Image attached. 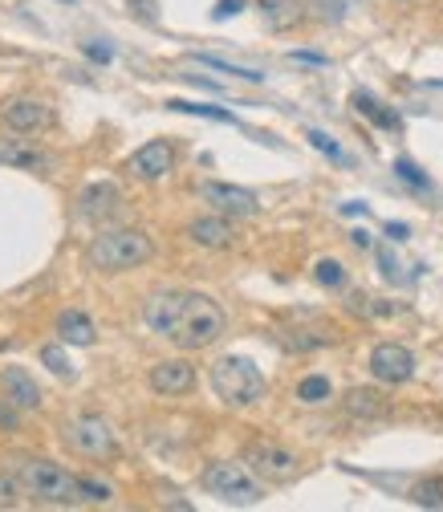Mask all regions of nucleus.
Returning <instances> with one entry per match:
<instances>
[{
	"label": "nucleus",
	"instance_id": "nucleus-36",
	"mask_svg": "<svg viewBox=\"0 0 443 512\" xmlns=\"http://www.w3.org/2000/svg\"><path fill=\"white\" fill-rule=\"evenodd\" d=\"M387 232H391V240H407V224H387Z\"/></svg>",
	"mask_w": 443,
	"mask_h": 512
},
{
	"label": "nucleus",
	"instance_id": "nucleus-12",
	"mask_svg": "<svg viewBox=\"0 0 443 512\" xmlns=\"http://www.w3.org/2000/svg\"><path fill=\"white\" fill-rule=\"evenodd\" d=\"M5 126L9 131H17V135H33V131H45V126L53 122V110H49V102H41V98H29V94H21V98H9L5 102Z\"/></svg>",
	"mask_w": 443,
	"mask_h": 512
},
{
	"label": "nucleus",
	"instance_id": "nucleus-2",
	"mask_svg": "<svg viewBox=\"0 0 443 512\" xmlns=\"http://www.w3.org/2000/svg\"><path fill=\"white\" fill-rule=\"evenodd\" d=\"M224 330H228V317H224V309L208 297V293H187L183 297V309H179V322H175V330H171V342L179 346V350H208V346H216L220 338H224Z\"/></svg>",
	"mask_w": 443,
	"mask_h": 512
},
{
	"label": "nucleus",
	"instance_id": "nucleus-34",
	"mask_svg": "<svg viewBox=\"0 0 443 512\" xmlns=\"http://www.w3.org/2000/svg\"><path fill=\"white\" fill-rule=\"evenodd\" d=\"M293 61H309V66H326V57H322V53H305V49H297V53H293Z\"/></svg>",
	"mask_w": 443,
	"mask_h": 512
},
{
	"label": "nucleus",
	"instance_id": "nucleus-6",
	"mask_svg": "<svg viewBox=\"0 0 443 512\" xmlns=\"http://www.w3.org/2000/svg\"><path fill=\"white\" fill-rule=\"evenodd\" d=\"M61 439H66L70 452L86 456V460H110L118 452V435L102 415H78L61 427Z\"/></svg>",
	"mask_w": 443,
	"mask_h": 512
},
{
	"label": "nucleus",
	"instance_id": "nucleus-15",
	"mask_svg": "<svg viewBox=\"0 0 443 512\" xmlns=\"http://www.w3.org/2000/svg\"><path fill=\"white\" fill-rule=\"evenodd\" d=\"M187 240L192 244H200V248H228L232 240H236V232H232V216H200V220H192L187 224Z\"/></svg>",
	"mask_w": 443,
	"mask_h": 512
},
{
	"label": "nucleus",
	"instance_id": "nucleus-19",
	"mask_svg": "<svg viewBox=\"0 0 443 512\" xmlns=\"http://www.w3.org/2000/svg\"><path fill=\"white\" fill-rule=\"evenodd\" d=\"M0 163L21 167V171H37V167H45V155L29 139H0Z\"/></svg>",
	"mask_w": 443,
	"mask_h": 512
},
{
	"label": "nucleus",
	"instance_id": "nucleus-20",
	"mask_svg": "<svg viewBox=\"0 0 443 512\" xmlns=\"http://www.w3.org/2000/svg\"><path fill=\"white\" fill-rule=\"evenodd\" d=\"M257 5H261V17H265V25L269 29H293L301 17H305V5H301V0H257Z\"/></svg>",
	"mask_w": 443,
	"mask_h": 512
},
{
	"label": "nucleus",
	"instance_id": "nucleus-11",
	"mask_svg": "<svg viewBox=\"0 0 443 512\" xmlns=\"http://www.w3.org/2000/svg\"><path fill=\"white\" fill-rule=\"evenodd\" d=\"M147 382H151V391H155V395L175 399V395H187V391L196 387V366L187 362V358H163V362L151 366Z\"/></svg>",
	"mask_w": 443,
	"mask_h": 512
},
{
	"label": "nucleus",
	"instance_id": "nucleus-27",
	"mask_svg": "<svg viewBox=\"0 0 443 512\" xmlns=\"http://www.w3.org/2000/svg\"><path fill=\"white\" fill-rule=\"evenodd\" d=\"M114 496V488L106 480H94V476H82V504H106Z\"/></svg>",
	"mask_w": 443,
	"mask_h": 512
},
{
	"label": "nucleus",
	"instance_id": "nucleus-9",
	"mask_svg": "<svg viewBox=\"0 0 443 512\" xmlns=\"http://www.w3.org/2000/svg\"><path fill=\"white\" fill-rule=\"evenodd\" d=\"M366 366H370V374L378 382H387V387H403V382L415 374V354L407 346H399V342H378L370 350Z\"/></svg>",
	"mask_w": 443,
	"mask_h": 512
},
{
	"label": "nucleus",
	"instance_id": "nucleus-30",
	"mask_svg": "<svg viewBox=\"0 0 443 512\" xmlns=\"http://www.w3.org/2000/svg\"><path fill=\"white\" fill-rule=\"evenodd\" d=\"M0 431H21V407L9 395L0 399Z\"/></svg>",
	"mask_w": 443,
	"mask_h": 512
},
{
	"label": "nucleus",
	"instance_id": "nucleus-8",
	"mask_svg": "<svg viewBox=\"0 0 443 512\" xmlns=\"http://www.w3.org/2000/svg\"><path fill=\"white\" fill-rule=\"evenodd\" d=\"M200 200L220 212V216H232V220H248V216H257V196H252L248 187H236V183H216V179H204L200 183Z\"/></svg>",
	"mask_w": 443,
	"mask_h": 512
},
{
	"label": "nucleus",
	"instance_id": "nucleus-18",
	"mask_svg": "<svg viewBox=\"0 0 443 512\" xmlns=\"http://www.w3.org/2000/svg\"><path fill=\"white\" fill-rule=\"evenodd\" d=\"M57 338L70 346H94V322L82 309H66L57 317Z\"/></svg>",
	"mask_w": 443,
	"mask_h": 512
},
{
	"label": "nucleus",
	"instance_id": "nucleus-28",
	"mask_svg": "<svg viewBox=\"0 0 443 512\" xmlns=\"http://www.w3.org/2000/svg\"><path fill=\"white\" fill-rule=\"evenodd\" d=\"M411 496L419 504H427V508H443V480H423V484H415Z\"/></svg>",
	"mask_w": 443,
	"mask_h": 512
},
{
	"label": "nucleus",
	"instance_id": "nucleus-17",
	"mask_svg": "<svg viewBox=\"0 0 443 512\" xmlns=\"http://www.w3.org/2000/svg\"><path fill=\"white\" fill-rule=\"evenodd\" d=\"M342 407H346V415H354V419H387V415H391V403L378 395V391H370V387L346 391Z\"/></svg>",
	"mask_w": 443,
	"mask_h": 512
},
{
	"label": "nucleus",
	"instance_id": "nucleus-23",
	"mask_svg": "<svg viewBox=\"0 0 443 512\" xmlns=\"http://www.w3.org/2000/svg\"><path fill=\"white\" fill-rule=\"evenodd\" d=\"M171 110H179V114H200V118H212V122H232L236 126V114L232 110H220V106H204V102H167Z\"/></svg>",
	"mask_w": 443,
	"mask_h": 512
},
{
	"label": "nucleus",
	"instance_id": "nucleus-16",
	"mask_svg": "<svg viewBox=\"0 0 443 512\" xmlns=\"http://www.w3.org/2000/svg\"><path fill=\"white\" fill-rule=\"evenodd\" d=\"M5 395L21 407V411H37L41 407V391H37V382L25 366H9L5 370Z\"/></svg>",
	"mask_w": 443,
	"mask_h": 512
},
{
	"label": "nucleus",
	"instance_id": "nucleus-1",
	"mask_svg": "<svg viewBox=\"0 0 443 512\" xmlns=\"http://www.w3.org/2000/svg\"><path fill=\"white\" fill-rule=\"evenodd\" d=\"M155 256V244L143 228H106L86 244V265L94 273H126Z\"/></svg>",
	"mask_w": 443,
	"mask_h": 512
},
{
	"label": "nucleus",
	"instance_id": "nucleus-21",
	"mask_svg": "<svg viewBox=\"0 0 443 512\" xmlns=\"http://www.w3.org/2000/svg\"><path fill=\"white\" fill-rule=\"evenodd\" d=\"M297 399L309 403V407H318V403L334 399V382H330L326 374H309V378L297 382Z\"/></svg>",
	"mask_w": 443,
	"mask_h": 512
},
{
	"label": "nucleus",
	"instance_id": "nucleus-14",
	"mask_svg": "<svg viewBox=\"0 0 443 512\" xmlns=\"http://www.w3.org/2000/svg\"><path fill=\"white\" fill-rule=\"evenodd\" d=\"M118 204H122V196H118V187H114V183H90L82 196H78V216L98 224V220L114 216Z\"/></svg>",
	"mask_w": 443,
	"mask_h": 512
},
{
	"label": "nucleus",
	"instance_id": "nucleus-29",
	"mask_svg": "<svg viewBox=\"0 0 443 512\" xmlns=\"http://www.w3.org/2000/svg\"><path fill=\"white\" fill-rule=\"evenodd\" d=\"M395 175H399V179H407V183H411V187H419V191H427V187H431V183H427V175H423L411 159H399V163H395Z\"/></svg>",
	"mask_w": 443,
	"mask_h": 512
},
{
	"label": "nucleus",
	"instance_id": "nucleus-10",
	"mask_svg": "<svg viewBox=\"0 0 443 512\" xmlns=\"http://www.w3.org/2000/svg\"><path fill=\"white\" fill-rule=\"evenodd\" d=\"M171 167H175V147L167 139H151L126 159V171H131L135 179H143V183H155V179L171 175Z\"/></svg>",
	"mask_w": 443,
	"mask_h": 512
},
{
	"label": "nucleus",
	"instance_id": "nucleus-25",
	"mask_svg": "<svg viewBox=\"0 0 443 512\" xmlns=\"http://www.w3.org/2000/svg\"><path fill=\"white\" fill-rule=\"evenodd\" d=\"M200 61H204V66H212V70H220V74H228V78H244V82H261V78H265V74H257V70L228 66V61H220V57H212V53H200Z\"/></svg>",
	"mask_w": 443,
	"mask_h": 512
},
{
	"label": "nucleus",
	"instance_id": "nucleus-4",
	"mask_svg": "<svg viewBox=\"0 0 443 512\" xmlns=\"http://www.w3.org/2000/svg\"><path fill=\"white\" fill-rule=\"evenodd\" d=\"M208 382L224 407H252L265 399V374L252 358H220L208 370Z\"/></svg>",
	"mask_w": 443,
	"mask_h": 512
},
{
	"label": "nucleus",
	"instance_id": "nucleus-13",
	"mask_svg": "<svg viewBox=\"0 0 443 512\" xmlns=\"http://www.w3.org/2000/svg\"><path fill=\"white\" fill-rule=\"evenodd\" d=\"M183 297H187V293H175V289L151 293V297L143 301V322H147V330H155L159 338H171V330H175V322H179V309H183Z\"/></svg>",
	"mask_w": 443,
	"mask_h": 512
},
{
	"label": "nucleus",
	"instance_id": "nucleus-7",
	"mask_svg": "<svg viewBox=\"0 0 443 512\" xmlns=\"http://www.w3.org/2000/svg\"><path fill=\"white\" fill-rule=\"evenodd\" d=\"M244 464L257 472L265 484H293V480L301 476V456L289 452V447H281V443H273V439L248 443Z\"/></svg>",
	"mask_w": 443,
	"mask_h": 512
},
{
	"label": "nucleus",
	"instance_id": "nucleus-35",
	"mask_svg": "<svg viewBox=\"0 0 443 512\" xmlns=\"http://www.w3.org/2000/svg\"><path fill=\"white\" fill-rule=\"evenodd\" d=\"M86 53H90L94 61H110V49H106V45H86Z\"/></svg>",
	"mask_w": 443,
	"mask_h": 512
},
{
	"label": "nucleus",
	"instance_id": "nucleus-33",
	"mask_svg": "<svg viewBox=\"0 0 443 512\" xmlns=\"http://www.w3.org/2000/svg\"><path fill=\"white\" fill-rule=\"evenodd\" d=\"M240 9H244V0H220L212 17H216V21H228V17H236Z\"/></svg>",
	"mask_w": 443,
	"mask_h": 512
},
{
	"label": "nucleus",
	"instance_id": "nucleus-31",
	"mask_svg": "<svg viewBox=\"0 0 443 512\" xmlns=\"http://www.w3.org/2000/svg\"><path fill=\"white\" fill-rule=\"evenodd\" d=\"M305 139H309L313 147H318L322 155H330V159H338V163H346V155H342V147H338V143H334L330 135H322V131H309Z\"/></svg>",
	"mask_w": 443,
	"mask_h": 512
},
{
	"label": "nucleus",
	"instance_id": "nucleus-26",
	"mask_svg": "<svg viewBox=\"0 0 443 512\" xmlns=\"http://www.w3.org/2000/svg\"><path fill=\"white\" fill-rule=\"evenodd\" d=\"M313 277H318V285H326V289H342L346 285V269L338 261H318Z\"/></svg>",
	"mask_w": 443,
	"mask_h": 512
},
{
	"label": "nucleus",
	"instance_id": "nucleus-5",
	"mask_svg": "<svg viewBox=\"0 0 443 512\" xmlns=\"http://www.w3.org/2000/svg\"><path fill=\"white\" fill-rule=\"evenodd\" d=\"M200 480L224 504H261L265 500V480L240 460H216L204 468Z\"/></svg>",
	"mask_w": 443,
	"mask_h": 512
},
{
	"label": "nucleus",
	"instance_id": "nucleus-22",
	"mask_svg": "<svg viewBox=\"0 0 443 512\" xmlns=\"http://www.w3.org/2000/svg\"><path fill=\"white\" fill-rule=\"evenodd\" d=\"M354 110L358 114H366L370 122H378V126H387V131H399V114H391V110H383V102H374L370 94H354Z\"/></svg>",
	"mask_w": 443,
	"mask_h": 512
},
{
	"label": "nucleus",
	"instance_id": "nucleus-24",
	"mask_svg": "<svg viewBox=\"0 0 443 512\" xmlns=\"http://www.w3.org/2000/svg\"><path fill=\"white\" fill-rule=\"evenodd\" d=\"M41 362H45L57 378H74V362L66 358V350H61L57 342H53V346H41Z\"/></svg>",
	"mask_w": 443,
	"mask_h": 512
},
{
	"label": "nucleus",
	"instance_id": "nucleus-3",
	"mask_svg": "<svg viewBox=\"0 0 443 512\" xmlns=\"http://www.w3.org/2000/svg\"><path fill=\"white\" fill-rule=\"evenodd\" d=\"M17 480H21L25 496H33L37 504H57V508L82 504V476L66 472L53 460H37V456L17 460Z\"/></svg>",
	"mask_w": 443,
	"mask_h": 512
},
{
	"label": "nucleus",
	"instance_id": "nucleus-32",
	"mask_svg": "<svg viewBox=\"0 0 443 512\" xmlns=\"http://www.w3.org/2000/svg\"><path fill=\"white\" fill-rule=\"evenodd\" d=\"M17 476H0V508H13L17 504Z\"/></svg>",
	"mask_w": 443,
	"mask_h": 512
}]
</instances>
